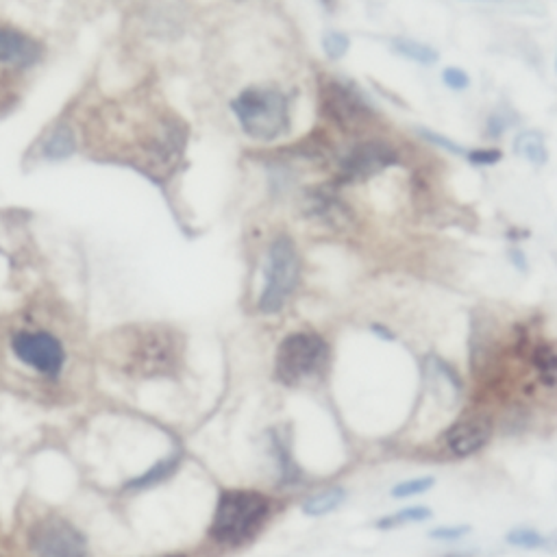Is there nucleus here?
<instances>
[{"instance_id":"20e7f679","label":"nucleus","mask_w":557,"mask_h":557,"mask_svg":"<svg viewBox=\"0 0 557 557\" xmlns=\"http://www.w3.org/2000/svg\"><path fill=\"white\" fill-rule=\"evenodd\" d=\"M329 364V344L314 332L285 335L274 355V374L285 386H297L318 377Z\"/></svg>"},{"instance_id":"2eb2a0df","label":"nucleus","mask_w":557,"mask_h":557,"mask_svg":"<svg viewBox=\"0 0 557 557\" xmlns=\"http://www.w3.org/2000/svg\"><path fill=\"white\" fill-rule=\"evenodd\" d=\"M390 48H392V53H397L398 57L409 59V61H414V63H421V66H433V63H438V59H440L436 48L412 37H401V36L392 37Z\"/></svg>"},{"instance_id":"7c9ffc66","label":"nucleus","mask_w":557,"mask_h":557,"mask_svg":"<svg viewBox=\"0 0 557 557\" xmlns=\"http://www.w3.org/2000/svg\"><path fill=\"white\" fill-rule=\"evenodd\" d=\"M445 557H464V555H445Z\"/></svg>"},{"instance_id":"5701e85b","label":"nucleus","mask_w":557,"mask_h":557,"mask_svg":"<svg viewBox=\"0 0 557 557\" xmlns=\"http://www.w3.org/2000/svg\"><path fill=\"white\" fill-rule=\"evenodd\" d=\"M516 118L514 116H507L505 111H495L492 113L490 118H487V122H486V131H487V135H492V137H501L503 133L505 131H510V127H514L516 125Z\"/></svg>"},{"instance_id":"b1692460","label":"nucleus","mask_w":557,"mask_h":557,"mask_svg":"<svg viewBox=\"0 0 557 557\" xmlns=\"http://www.w3.org/2000/svg\"><path fill=\"white\" fill-rule=\"evenodd\" d=\"M466 534H471V527L468 525H445V527H436V529L429 531V538L453 542V540H462Z\"/></svg>"},{"instance_id":"393cba45","label":"nucleus","mask_w":557,"mask_h":557,"mask_svg":"<svg viewBox=\"0 0 557 557\" xmlns=\"http://www.w3.org/2000/svg\"><path fill=\"white\" fill-rule=\"evenodd\" d=\"M442 81H445V86L448 87V90H455V92H464L468 86H471V77L466 75V70H462V68H445V72H442Z\"/></svg>"},{"instance_id":"6ab92c4d","label":"nucleus","mask_w":557,"mask_h":557,"mask_svg":"<svg viewBox=\"0 0 557 557\" xmlns=\"http://www.w3.org/2000/svg\"><path fill=\"white\" fill-rule=\"evenodd\" d=\"M507 545L516 546V549H529V551H538L546 549L549 546V540L540 534V531L529 529V527H516L507 534Z\"/></svg>"},{"instance_id":"dca6fc26","label":"nucleus","mask_w":557,"mask_h":557,"mask_svg":"<svg viewBox=\"0 0 557 557\" xmlns=\"http://www.w3.org/2000/svg\"><path fill=\"white\" fill-rule=\"evenodd\" d=\"M514 152L534 166H545L546 161H549V149H546L545 135L534 129L522 131L520 135L516 137Z\"/></svg>"},{"instance_id":"1a4fd4ad","label":"nucleus","mask_w":557,"mask_h":557,"mask_svg":"<svg viewBox=\"0 0 557 557\" xmlns=\"http://www.w3.org/2000/svg\"><path fill=\"white\" fill-rule=\"evenodd\" d=\"M12 351L22 364L33 371L57 377L66 362V351L53 333L48 332H18L12 338Z\"/></svg>"},{"instance_id":"423d86ee","label":"nucleus","mask_w":557,"mask_h":557,"mask_svg":"<svg viewBox=\"0 0 557 557\" xmlns=\"http://www.w3.org/2000/svg\"><path fill=\"white\" fill-rule=\"evenodd\" d=\"M318 87L320 113L329 122H333L338 129L347 133H359L366 131L377 120L374 107L355 86L327 78V81H320Z\"/></svg>"},{"instance_id":"f3484780","label":"nucleus","mask_w":557,"mask_h":557,"mask_svg":"<svg viewBox=\"0 0 557 557\" xmlns=\"http://www.w3.org/2000/svg\"><path fill=\"white\" fill-rule=\"evenodd\" d=\"M433 516V512L429 510V507L425 505H412V507H405V510H398L394 512V514L390 516H383V519H379L377 522H374V527L377 529H397V527H403V525H416V522H425Z\"/></svg>"},{"instance_id":"7ed1b4c3","label":"nucleus","mask_w":557,"mask_h":557,"mask_svg":"<svg viewBox=\"0 0 557 557\" xmlns=\"http://www.w3.org/2000/svg\"><path fill=\"white\" fill-rule=\"evenodd\" d=\"M270 512V499L255 490H226L216 507L211 536L225 545H240L258 531Z\"/></svg>"},{"instance_id":"ddd939ff","label":"nucleus","mask_w":557,"mask_h":557,"mask_svg":"<svg viewBox=\"0 0 557 557\" xmlns=\"http://www.w3.org/2000/svg\"><path fill=\"white\" fill-rule=\"evenodd\" d=\"M77 152V135L72 131L70 125L66 122H59V125L53 127L48 131V135L44 137L42 144V155L46 157L48 161H63L70 160Z\"/></svg>"},{"instance_id":"4be33fe9","label":"nucleus","mask_w":557,"mask_h":557,"mask_svg":"<svg viewBox=\"0 0 557 557\" xmlns=\"http://www.w3.org/2000/svg\"><path fill=\"white\" fill-rule=\"evenodd\" d=\"M351 48V39L342 31H327L323 36V51L332 61H340Z\"/></svg>"},{"instance_id":"aec40b11","label":"nucleus","mask_w":557,"mask_h":557,"mask_svg":"<svg viewBox=\"0 0 557 557\" xmlns=\"http://www.w3.org/2000/svg\"><path fill=\"white\" fill-rule=\"evenodd\" d=\"M534 366L538 368L540 377L545 379L546 386H553L555 383V373H557V357L553 347L549 344H542L534 351Z\"/></svg>"},{"instance_id":"cd10ccee","label":"nucleus","mask_w":557,"mask_h":557,"mask_svg":"<svg viewBox=\"0 0 557 557\" xmlns=\"http://www.w3.org/2000/svg\"><path fill=\"white\" fill-rule=\"evenodd\" d=\"M512 258H514V259H516V261H514V264H516V266H519V268H525V255H520V253H519V250H512Z\"/></svg>"},{"instance_id":"c756f323","label":"nucleus","mask_w":557,"mask_h":557,"mask_svg":"<svg viewBox=\"0 0 557 557\" xmlns=\"http://www.w3.org/2000/svg\"><path fill=\"white\" fill-rule=\"evenodd\" d=\"M475 3H501V0H475Z\"/></svg>"},{"instance_id":"39448f33","label":"nucleus","mask_w":557,"mask_h":557,"mask_svg":"<svg viewBox=\"0 0 557 557\" xmlns=\"http://www.w3.org/2000/svg\"><path fill=\"white\" fill-rule=\"evenodd\" d=\"M266 288L259 297V312L277 314L292 299L300 281V255L290 235L279 233L266 255Z\"/></svg>"},{"instance_id":"9d476101","label":"nucleus","mask_w":557,"mask_h":557,"mask_svg":"<svg viewBox=\"0 0 557 557\" xmlns=\"http://www.w3.org/2000/svg\"><path fill=\"white\" fill-rule=\"evenodd\" d=\"M44 57V46L36 37L16 27L0 24V72H22Z\"/></svg>"},{"instance_id":"6e6552de","label":"nucleus","mask_w":557,"mask_h":557,"mask_svg":"<svg viewBox=\"0 0 557 557\" xmlns=\"http://www.w3.org/2000/svg\"><path fill=\"white\" fill-rule=\"evenodd\" d=\"M401 164V155L394 149L390 142L362 140L348 149L347 155L340 161V181L344 184H355V181H366L388 168Z\"/></svg>"},{"instance_id":"2f4dec72","label":"nucleus","mask_w":557,"mask_h":557,"mask_svg":"<svg viewBox=\"0 0 557 557\" xmlns=\"http://www.w3.org/2000/svg\"><path fill=\"white\" fill-rule=\"evenodd\" d=\"M166 557H181V555H166Z\"/></svg>"},{"instance_id":"9b49d317","label":"nucleus","mask_w":557,"mask_h":557,"mask_svg":"<svg viewBox=\"0 0 557 557\" xmlns=\"http://www.w3.org/2000/svg\"><path fill=\"white\" fill-rule=\"evenodd\" d=\"M492 425L486 418H468L446 431V446L453 455L468 457L490 442Z\"/></svg>"},{"instance_id":"412c9836","label":"nucleus","mask_w":557,"mask_h":557,"mask_svg":"<svg viewBox=\"0 0 557 557\" xmlns=\"http://www.w3.org/2000/svg\"><path fill=\"white\" fill-rule=\"evenodd\" d=\"M433 486H436V479H433V477H416V479L397 483L390 490V495L394 499H409V496L425 495V492L431 490Z\"/></svg>"},{"instance_id":"a878e982","label":"nucleus","mask_w":557,"mask_h":557,"mask_svg":"<svg viewBox=\"0 0 557 557\" xmlns=\"http://www.w3.org/2000/svg\"><path fill=\"white\" fill-rule=\"evenodd\" d=\"M418 133H421V135L425 137L427 142H431V144L440 146V149H445L446 152H453V155H460V157H466L468 151L464 149V146H460V144H457V142L448 140V137L440 135V133H433V131H429V129H418Z\"/></svg>"},{"instance_id":"f8f14e48","label":"nucleus","mask_w":557,"mask_h":557,"mask_svg":"<svg viewBox=\"0 0 557 557\" xmlns=\"http://www.w3.org/2000/svg\"><path fill=\"white\" fill-rule=\"evenodd\" d=\"M305 214L312 216V218L323 220L324 225L335 226V229H347L351 225V211L348 207L338 199V194H333V190L329 187H316V190H309L305 194L303 203Z\"/></svg>"},{"instance_id":"4468645a","label":"nucleus","mask_w":557,"mask_h":557,"mask_svg":"<svg viewBox=\"0 0 557 557\" xmlns=\"http://www.w3.org/2000/svg\"><path fill=\"white\" fill-rule=\"evenodd\" d=\"M344 501H347V490H344V487H340V486L324 487V490L318 492V495L305 499L303 505H300V510H303L305 516L320 519V516H327L338 510Z\"/></svg>"},{"instance_id":"0eeeda50","label":"nucleus","mask_w":557,"mask_h":557,"mask_svg":"<svg viewBox=\"0 0 557 557\" xmlns=\"http://www.w3.org/2000/svg\"><path fill=\"white\" fill-rule=\"evenodd\" d=\"M29 546L36 557H90L86 536L59 516L37 520L29 531Z\"/></svg>"},{"instance_id":"bb28decb","label":"nucleus","mask_w":557,"mask_h":557,"mask_svg":"<svg viewBox=\"0 0 557 557\" xmlns=\"http://www.w3.org/2000/svg\"><path fill=\"white\" fill-rule=\"evenodd\" d=\"M466 160L475 166H495L503 160L499 149H472L466 152Z\"/></svg>"},{"instance_id":"f03ea898","label":"nucleus","mask_w":557,"mask_h":557,"mask_svg":"<svg viewBox=\"0 0 557 557\" xmlns=\"http://www.w3.org/2000/svg\"><path fill=\"white\" fill-rule=\"evenodd\" d=\"M231 111L242 131L258 142H274L288 135L292 116L290 98L274 86H250L231 101Z\"/></svg>"},{"instance_id":"c85d7f7f","label":"nucleus","mask_w":557,"mask_h":557,"mask_svg":"<svg viewBox=\"0 0 557 557\" xmlns=\"http://www.w3.org/2000/svg\"><path fill=\"white\" fill-rule=\"evenodd\" d=\"M373 332L377 333V335H381V338H386V340H394V335H392V333H388V329L377 327V324H374V327H373Z\"/></svg>"},{"instance_id":"f257e3e1","label":"nucleus","mask_w":557,"mask_h":557,"mask_svg":"<svg viewBox=\"0 0 557 557\" xmlns=\"http://www.w3.org/2000/svg\"><path fill=\"white\" fill-rule=\"evenodd\" d=\"M184 338L175 329L149 324L122 340V368L135 377H168L181 366Z\"/></svg>"},{"instance_id":"a211bd4d","label":"nucleus","mask_w":557,"mask_h":557,"mask_svg":"<svg viewBox=\"0 0 557 557\" xmlns=\"http://www.w3.org/2000/svg\"><path fill=\"white\" fill-rule=\"evenodd\" d=\"M176 466H179V457H170V460H161L160 464H155L142 477H135V479L127 483V490H146V487L155 486V483L166 481L168 477L175 475Z\"/></svg>"}]
</instances>
